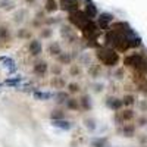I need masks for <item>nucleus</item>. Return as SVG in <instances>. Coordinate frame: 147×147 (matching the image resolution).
Listing matches in <instances>:
<instances>
[{"mask_svg":"<svg viewBox=\"0 0 147 147\" xmlns=\"http://www.w3.org/2000/svg\"><path fill=\"white\" fill-rule=\"evenodd\" d=\"M103 88H105V85H103V84H100V82H96V84L93 85V90H94L96 93H102V91H103Z\"/></svg>","mask_w":147,"mask_h":147,"instance_id":"37","label":"nucleus"},{"mask_svg":"<svg viewBox=\"0 0 147 147\" xmlns=\"http://www.w3.org/2000/svg\"><path fill=\"white\" fill-rule=\"evenodd\" d=\"M34 99L35 100H50V99H53V93H50V91H34Z\"/></svg>","mask_w":147,"mask_h":147,"instance_id":"21","label":"nucleus"},{"mask_svg":"<svg viewBox=\"0 0 147 147\" xmlns=\"http://www.w3.org/2000/svg\"><path fill=\"white\" fill-rule=\"evenodd\" d=\"M53 97L56 99V103H57V105H63V103H66V100L71 97V94H69L68 91H65V90H60V91H57Z\"/></svg>","mask_w":147,"mask_h":147,"instance_id":"19","label":"nucleus"},{"mask_svg":"<svg viewBox=\"0 0 147 147\" xmlns=\"http://www.w3.org/2000/svg\"><path fill=\"white\" fill-rule=\"evenodd\" d=\"M56 59L60 65H71L72 60L77 59V52H62Z\"/></svg>","mask_w":147,"mask_h":147,"instance_id":"7","label":"nucleus"},{"mask_svg":"<svg viewBox=\"0 0 147 147\" xmlns=\"http://www.w3.org/2000/svg\"><path fill=\"white\" fill-rule=\"evenodd\" d=\"M84 13L87 15L90 19H93V18H96L97 15H99V12H97V6L91 2H87V5H85V7H84Z\"/></svg>","mask_w":147,"mask_h":147,"instance_id":"15","label":"nucleus"},{"mask_svg":"<svg viewBox=\"0 0 147 147\" xmlns=\"http://www.w3.org/2000/svg\"><path fill=\"white\" fill-rule=\"evenodd\" d=\"M82 34H84V37L87 40H96L97 37H99V27H97V24L93 21V19H90L85 25L82 27Z\"/></svg>","mask_w":147,"mask_h":147,"instance_id":"4","label":"nucleus"},{"mask_svg":"<svg viewBox=\"0 0 147 147\" xmlns=\"http://www.w3.org/2000/svg\"><path fill=\"white\" fill-rule=\"evenodd\" d=\"M78 102H80V107L84 109V110H91L93 109V100H91L90 94H82Z\"/></svg>","mask_w":147,"mask_h":147,"instance_id":"16","label":"nucleus"},{"mask_svg":"<svg viewBox=\"0 0 147 147\" xmlns=\"http://www.w3.org/2000/svg\"><path fill=\"white\" fill-rule=\"evenodd\" d=\"M0 63H2L5 68H7V72L12 74L15 71V62H13V59H10L7 56H2L0 57Z\"/></svg>","mask_w":147,"mask_h":147,"instance_id":"18","label":"nucleus"},{"mask_svg":"<svg viewBox=\"0 0 147 147\" xmlns=\"http://www.w3.org/2000/svg\"><path fill=\"white\" fill-rule=\"evenodd\" d=\"M59 7L68 10V12H74L78 9V0H59Z\"/></svg>","mask_w":147,"mask_h":147,"instance_id":"12","label":"nucleus"},{"mask_svg":"<svg viewBox=\"0 0 147 147\" xmlns=\"http://www.w3.org/2000/svg\"><path fill=\"white\" fill-rule=\"evenodd\" d=\"M49 118H50V121H57V119H65L66 115L62 110V107H55L50 112V115H49Z\"/></svg>","mask_w":147,"mask_h":147,"instance_id":"20","label":"nucleus"},{"mask_svg":"<svg viewBox=\"0 0 147 147\" xmlns=\"http://www.w3.org/2000/svg\"><path fill=\"white\" fill-rule=\"evenodd\" d=\"M122 105L124 106H132L134 103H136V97H134L132 94H127V96H124L122 97Z\"/></svg>","mask_w":147,"mask_h":147,"instance_id":"30","label":"nucleus"},{"mask_svg":"<svg viewBox=\"0 0 147 147\" xmlns=\"http://www.w3.org/2000/svg\"><path fill=\"white\" fill-rule=\"evenodd\" d=\"M10 40V31L6 25H0V41H9Z\"/></svg>","mask_w":147,"mask_h":147,"instance_id":"25","label":"nucleus"},{"mask_svg":"<svg viewBox=\"0 0 147 147\" xmlns=\"http://www.w3.org/2000/svg\"><path fill=\"white\" fill-rule=\"evenodd\" d=\"M69 74H71L72 77H78L80 74H81L80 66H78V65H71V68H69Z\"/></svg>","mask_w":147,"mask_h":147,"instance_id":"34","label":"nucleus"},{"mask_svg":"<svg viewBox=\"0 0 147 147\" xmlns=\"http://www.w3.org/2000/svg\"><path fill=\"white\" fill-rule=\"evenodd\" d=\"M28 52H30V55L31 56H40L41 53H43V44H41V41H38V40H31L30 41V44H28Z\"/></svg>","mask_w":147,"mask_h":147,"instance_id":"9","label":"nucleus"},{"mask_svg":"<svg viewBox=\"0 0 147 147\" xmlns=\"http://www.w3.org/2000/svg\"><path fill=\"white\" fill-rule=\"evenodd\" d=\"M60 35H62V38L68 40V43H72V40L74 41L77 40L75 32H74L72 27H69V25H62L60 27Z\"/></svg>","mask_w":147,"mask_h":147,"instance_id":"11","label":"nucleus"},{"mask_svg":"<svg viewBox=\"0 0 147 147\" xmlns=\"http://www.w3.org/2000/svg\"><path fill=\"white\" fill-rule=\"evenodd\" d=\"M96 56L106 66H115L119 62V55L112 47H99L96 52Z\"/></svg>","mask_w":147,"mask_h":147,"instance_id":"1","label":"nucleus"},{"mask_svg":"<svg viewBox=\"0 0 147 147\" xmlns=\"http://www.w3.org/2000/svg\"><path fill=\"white\" fill-rule=\"evenodd\" d=\"M134 118V110L127 109V110H122V112H116L115 115V121L118 124H124V122H128Z\"/></svg>","mask_w":147,"mask_h":147,"instance_id":"8","label":"nucleus"},{"mask_svg":"<svg viewBox=\"0 0 147 147\" xmlns=\"http://www.w3.org/2000/svg\"><path fill=\"white\" fill-rule=\"evenodd\" d=\"M16 35H18V38L25 40V38H30V37H31V32L28 30H25V28H19L18 32H16Z\"/></svg>","mask_w":147,"mask_h":147,"instance_id":"32","label":"nucleus"},{"mask_svg":"<svg viewBox=\"0 0 147 147\" xmlns=\"http://www.w3.org/2000/svg\"><path fill=\"white\" fill-rule=\"evenodd\" d=\"M82 124H84V127L87 128L90 132H93V131H96V128H97V122H96V119L94 118H84V121H82Z\"/></svg>","mask_w":147,"mask_h":147,"instance_id":"23","label":"nucleus"},{"mask_svg":"<svg viewBox=\"0 0 147 147\" xmlns=\"http://www.w3.org/2000/svg\"><path fill=\"white\" fill-rule=\"evenodd\" d=\"M66 91L69 93V94H77L80 90H81V87H80V84H77V82H69V84H66Z\"/></svg>","mask_w":147,"mask_h":147,"instance_id":"29","label":"nucleus"},{"mask_svg":"<svg viewBox=\"0 0 147 147\" xmlns=\"http://www.w3.org/2000/svg\"><path fill=\"white\" fill-rule=\"evenodd\" d=\"M68 21L71 25L74 27H77L78 30H82V27L90 21V18L84 13L82 10L77 9V10H74V12H69V16H68Z\"/></svg>","mask_w":147,"mask_h":147,"instance_id":"3","label":"nucleus"},{"mask_svg":"<svg viewBox=\"0 0 147 147\" xmlns=\"http://www.w3.org/2000/svg\"><path fill=\"white\" fill-rule=\"evenodd\" d=\"M21 81H22V77H13V78H9V80H6L5 81V84L7 85V87H19V84H21Z\"/></svg>","mask_w":147,"mask_h":147,"instance_id":"28","label":"nucleus"},{"mask_svg":"<svg viewBox=\"0 0 147 147\" xmlns=\"http://www.w3.org/2000/svg\"><path fill=\"white\" fill-rule=\"evenodd\" d=\"M106 106L110 109V110H115V112H119L122 109V100L118 99V97H113V96H109L106 99Z\"/></svg>","mask_w":147,"mask_h":147,"instance_id":"10","label":"nucleus"},{"mask_svg":"<svg viewBox=\"0 0 147 147\" xmlns=\"http://www.w3.org/2000/svg\"><path fill=\"white\" fill-rule=\"evenodd\" d=\"M52 35H53V30H50V28H43L41 34H40L41 38H50Z\"/></svg>","mask_w":147,"mask_h":147,"instance_id":"35","label":"nucleus"},{"mask_svg":"<svg viewBox=\"0 0 147 147\" xmlns=\"http://www.w3.org/2000/svg\"><path fill=\"white\" fill-rule=\"evenodd\" d=\"M88 72H90V75H91V77H94V78H96V75L99 74V66H97V68H94V66H93Z\"/></svg>","mask_w":147,"mask_h":147,"instance_id":"38","label":"nucleus"},{"mask_svg":"<svg viewBox=\"0 0 147 147\" xmlns=\"http://www.w3.org/2000/svg\"><path fill=\"white\" fill-rule=\"evenodd\" d=\"M24 16H25V10H24V9L15 12V15H13V22H15V24H21V22L24 21Z\"/></svg>","mask_w":147,"mask_h":147,"instance_id":"33","label":"nucleus"},{"mask_svg":"<svg viewBox=\"0 0 147 147\" xmlns=\"http://www.w3.org/2000/svg\"><path fill=\"white\" fill-rule=\"evenodd\" d=\"M52 125H53L55 128H60V129H63V131H69V129L74 127V124H72L71 121H68L66 118H65V119L52 121Z\"/></svg>","mask_w":147,"mask_h":147,"instance_id":"14","label":"nucleus"},{"mask_svg":"<svg viewBox=\"0 0 147 147\" xmlns=\"http://www.w3.org/2000/svg\"><path fill=\"white\" fill-rule=\"evenodd\" d=\"M146 124H147V118H140L138 119V125L140 127H144Z\"/></svg>","mask_w":147,"mask_h":147,"instance_id":"39","label":"nucleus"},{"mask_svg":"<svg viewBox=\"0 0 147 147\" xmlns=\"http://www.w3.org/2000/svg\"><path fill=\"white\" fill-rule=\"evenodd\" d=\"M46 12H49V13H53V12H56L59 9V5L56 0H46Z\"/></svg>","mask_w":147,"mask_h":147,"instance_id":"24","label":"nucleus"},{"mask_svg":"<svg viewBox=\"0 0 147 147\" xmlns=\"http://www.w3.org/2000/svg\"><path fill=\"white\" fill-rule=\"evenodd\" d=\"M0 9H3L6 12H10L15 9V3L13 0H0Z\"/></svg>","mask_w":147,"mask_h":147,"instance_id":"26","label":"nucleus"},{"mask_svg":"<svg viewBox=\"0 0 147 147\" xmlns=\"http://www.w3.org/2000/svg\"><path fill=\"white\" fill-rule=\"evenodd\" d=\"M80 60H81L84 65H88V63H90V60H91V57L88 56V53H84V55L80 56Z\"/></svg>","mask_w":147,"mask_h":147,"instance_id":"36","label":"nucleus"},{"mask_svg":"<svg viewBox=\"0 0 147 147\" xmlns=\"http://www.w3.org/2000/svg\"><path fill=\"white\" fill-rule=\"evenodd\" d=\"M0 44H2V41H0Z\"/></svg>","mask_w":147,"mask_h":147,"instance_id":"40","label":"nucleus"},{"mask_svg":"<svg viewBox=\"0 0 147 147\" xmlns=\"http://www.w3.org/2000/svg\"><path fill=\"white\" fill-rule=\"evenodd\" d=\"M49 84H50L52 88H55V90H57V91H60L62 88L66 87V81L60 77V75H59V77H52L50 81H49Z\"/></svg>","mask_w":147,"mask_h":147,"instance_id":"13","label":"nucleus"},{"mask_svg":"<svg viewBox=\"0 0 147 147\" xmlns=\"http://www.w3.org/2000/svg\"><path fill=\"white\" fill-rule=\"evenodd\" d=\"M32 72L35 74V75H38V77H44L46 74L49 72V63L46 62V60H37V62L34 63L32 66Z\"/></svg>","mask_w":147,"mask_h":147,"instance_id":"6","label":"nucleus"},{"mask_svg":"<svg viewBox=\"0 0 147 147\" xmlns=\"http://www.w3.org/2000/svg\"><path fill=\"white\" fill-rule=\"evenodd\" d=\"M121 131H122V134H124V137H132L134 132H136V127H134L132 124H125Z\"/></svg>","mask_w":147,"mask_h":147,"instance_id":"27","label":"nucleus"},{"mask_svg":"<svg viewBox=\"0 0 147 147\" xmlns=\"http://www.w3.org/2000/svg\"><path fill=\"white\" fill-rule=\"evenodd\" d=\"M65 106H66V109L74 110V112H77V110L81 109V107H80V102H78V99H74V97H69V99L66 100V103H65Z\"/></svg>","mask_w":147,"mask_h":147,"instance_id":"22","label":"nucleus"},{"mask_svg":"<svg viewBox=\"0 0 147 147\" xmlns=\"http://www.w3.org/2000/svg\"><path fill=\"white\" fill-rule=\"evenodd\" d=\"M47 52H49V55H50V56L57 57L60 53H62V47H60V43H57V41H52L50 44L47 46Z\"/></svg>","mask_w":147,"mask_h":147,"instance_id":"17","label":"nucleus"},{"mask_svg":"<svg viewBox=\"0 0 147 147\" xmlns=\"http://www.w3.org/2000/svg\"><path fill=\"white\" fill-rule=\"evenodd\" d=\"M49 71L53 74V77H59L60 74H62V65H60V63L52 65V66H49Z\"/></svg>","mask_w":147,"mask_h":147,"instance_id":"31","label":"nucleus"},{"mask_svg":"<svg viewBox=\"0 0 147 147\" xmlns=\"http://www.w3.org/2000/svg\"><path fill=\"white\" fill-rule=\"evenodd\" d=\"M113 15L109 13V12H103V13L99 15V18H97V27H99L100 30H109V27L112 25L113 22Z\"/></svg>","mask_w":147,"mask_h":147,"instance_id":"5","label":"nucleus"},{"mask_svg":"<svg viewBox=\"0 0 147 147\" xmlns=\"http://www.w3.org/2000/svg\"><path fill=\"white\" fill-rule=\"evenodd\" d=\"M124 65L128 68H134L140 74H146L147 72V57L140 53H132L124 59Z\"/></svg>","mask_w":147,"mask_h":147,"instance_id":"2","label":"nucleus"}]
</instances>
